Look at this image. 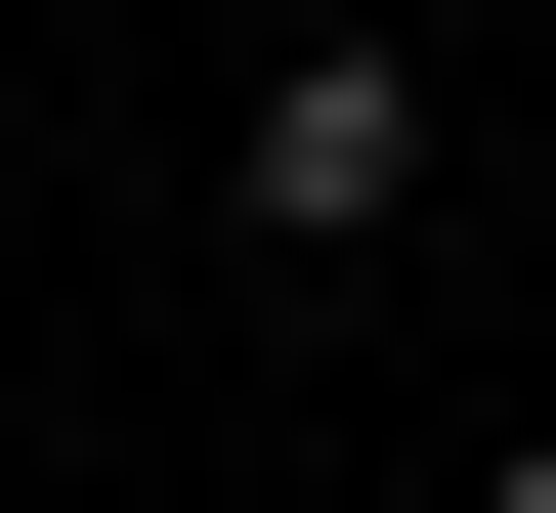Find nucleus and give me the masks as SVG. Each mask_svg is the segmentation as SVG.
<instances>
[{"instance_id":"3","label":"nucleus","mask_w":556,"mask_h":513,"mask_svg":"<svg viewBox=\"0 0 556 513\" xmlns=\"http://www.w3.org/2000/svg\"><path fill=\"white\" fill-rule=\"evenodd\" d=\"M300 513H343V471H300Z\"/></svg>"},{"instance_id":"1","label":"nucleus","mask_w":556,"mask_h":513,"mask_svg":"<svg viewBox=\"0 0 556 513\" xmlns=\"http://www.w3.org/2000/svg\"><path fill=\"white\" fill-rule=\"evenodd\" d=\"M214 215H257V257H428V43H386V0H300V43L214 86Z\"/></svg>"},{"instance_id":"2","label":"nucleus","mask_w":556,"mask_h":513,"mask_svg":"<svg viewBox=\"0 0 556 513\" xmlns=\"http://www.w3.org/2000/svg\"><path fill=\"white\" fill-rule=\"evenodd\" d=\"M428 513H556V428H514V471H428Z\"/></svg>"}]
</instances>
